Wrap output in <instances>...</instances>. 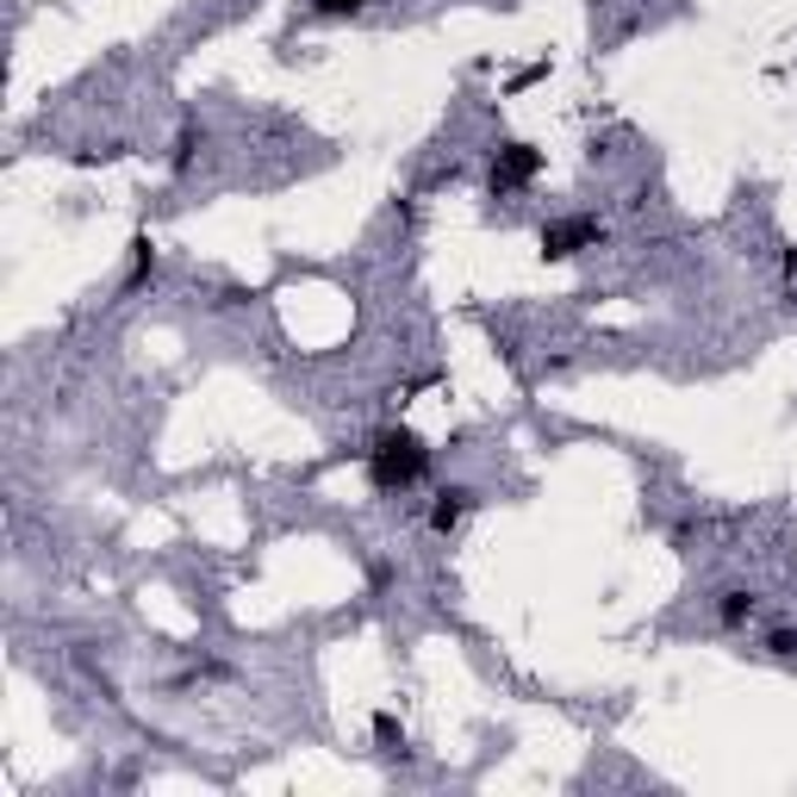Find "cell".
Listing matches in <instances>:
<instances>
[{
  "label": "cell",
  "instance_id": "1",
  "mask_svg": "<svg viewBox=\"0 0 797 797\" xmlns=\"http://www.w3.org/2000/svg\"><path fill=\"white\" fill-rule=\"evenodd\" d=\"M430 474V448L418 430L406 424H387V430H374V443H368V480L374 492H406L418 487Z\"/></svg>",
  "mask_w": 797,
  "mask_h": 797
},
{
  "label": "cell",
  "instance_id": "2",
  "mask_svg": "<svg viewBox=\"0 0 797 797\" xmlns=\"http://www.w3.org/2000/svg\"><path fill=\"white\" fill-rule=\"evenodd\" d=\"M599 237H604V225L599 218H585V213L548 218L543 225V255L548 262H567V255H580V250H599Z\"/></svg>",
  "mask_w": 797,
  "mask_h": 797
},
{
  "label": "cell",
  "instance_id": "3",
  "mask_svg": "<svg viewBox=\"0 0 797 797\" xmlns=\"http://www.w3.org/2000/svg\"><path fill=\"white\" fill-rule=\"evenodd\" d=\"M536 175H543V150L536 144H499L487 181H492V194H524Z\"/></svg>",
  "mask_w": 797,
  "mask_h": 797
},
{
  "label": "cell",
  "instance_id": "4",
  "mask_svg": "<svg viewBox=\"0 0 797 797\" xmlns=\"http://www.w3.org/2000/svg\"><path fill=\"white\" fill-rule=\"evenodd\" d=\"M467 505H474V492H467V487H443V492H436V505H430V530L448 536V530L467 517Z\"/></svg>",
  "mask_w": 797,
  "mask_h": 797
},
{
  "label": "cell",
  "instance_id": "5",
  "mask_svg": "<svg viewBox=\"0 0 797 797\" xmlns=\"http://www.w3.org/2000/svg\"><path fill=\"white\" fill-rule=\"evenodd\" d=\"M754 611H760V599L748 592V585H736V592H722V599H717V623H722V629H741V623H754Z\"/></svg>",
  "mask_w": 797,
  "mask_h": 797
},
{
  "label": "cell",
  "instance_id": "6",
  "mask_svg": "<svg viewBox=\"0 0 797 797\" xmlns=\"http://www.w3.org/2000/svg\"><path fill=\"white\" fill-rule=\"evenodd\" d=\"M156 274V250H150V237H137L132 243V274H125V287H144Z\"/></svg>",
  "mask_w": 797,
  "mask_h": 797
},
{
  "label": "cell",
  "instance_id": "7",
  "mask_svg": "<svg viewBox=\"0 0 797 797\" xmlns=\"http://www.w3.org/2000/svg\"><path fill=\"white\" fill-rule=\"evenodd\" d=\"M200 144H206V132H194V125L175 137V156H169V169H175V175H181V169H194V150H200Z\"/></svg>",
  "mask_w": 797,
  "mask_h": 797
},
{
  "label": "cell",
  "instance_id": "8",
  "mask_svg": "<svg viewBox=\"0 0 797 797\" xmlns=\"http://www.w3.org/2000/svg\"><path fill=\"white\" fill-rule=\"evenodd\" d=\"M766 654H778V661H797V629H773V636H766Z\"/></svg>",
  "mask_w": 797,
  "mask_h": 797
},
{
  "label": "cell",
  "instance_id": "9",
  "mask_svg": "<svg viewBox=\"0 0 797 797\" xmlns=\"http://www.w3.org/2000/svg\"><path fill=\"white\" fill-rule=\"evenodd\" d=\"M311 7H318V13H325V20H343V13H362V7H368V0H311Z\"/></svg>",
  "mask_w": 797,
  "mask_h": 797
},
{
  "label": "cell",
  "instance_id": "10",
  "mask_svg": "<svg viewBox=\"0 0 797 797\" xmlns=\"http://www.w3.org/2000/svg\"><path fill=\"white\" fill-rule=\"evenodd\" d=\"M374 736L387 741V754H399V741H406V736H399V722H392V717H374Z\"/></svg>",
  "mask_w": 797,
  "mask_h": 797
}]
</instances>
